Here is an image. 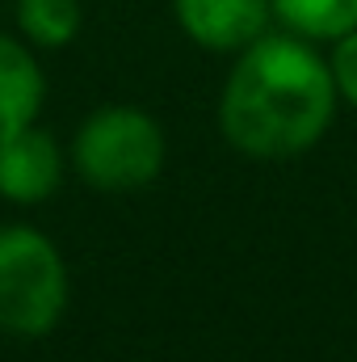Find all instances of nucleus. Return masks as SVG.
Here are the masks:
<instances>
[{
	"label": "nucleus",
	"instance_id": "obj_1",
	"mask_svg": "<svg viewBox=\"0 0 357 362\" xmlns=\"http://www.w3.org/2000/svg\"><path fill=\"white\" fill-rule=\"evenodd\" d=\"M328 59L298 34H261L236 51L219 97L223 139L253 160H290L324 139L337 114Z\"/></svg>",
	"mask_w": 357,
	"mask_h": 362
},
{
	"label": "nucleus",
	"instance_id": "obj_2",
	"mask_svg": "<svg viewBox=\"0 0 357 362\" xmlns=\"http://www.w3.org/2000/svg\"><path fill=\"white\" fill-rule=\"evenodd\" d=\"M72 165L92 189H143L164 169V131L139 105H101L72 139Z\"/></svg>",
	"mask_w": 357,
	"mask_h": 362
},
{
	"label": "nucleus",
	"instance_id": "obj_3",
	"mask_svg": "<svg viewBox=\"0 0 357 362\" xmlns=\"http://www.w3.org/2000/svg\"><path fill=\"white\" fill-rule=\"evenodd\" d=\"M68 266L51 236L25 223L0 228V329L13 337H42L63 320Z\"/></svg>",
	"mask_w": 357,
	"mask_h": 362
},
{
	"label": "nucleus",
	"instance_id": "obj_4",
	"mask_svg": "<svg viewBox=\"0 0 357 362\" xmlns=\"http://www.w3.org/2000/svg\"><path fill=\"white\" fill-rule=\"evenodd\" d=\"M63 181V152L51 131L38 122H25L8 135H0V198L17 206L47 202Z\"/></svg>",
	"mask_w": 357,
	"mask_h": 362
},
{
	"label": "nucleus",
	"instance_id": "obj_5",
	"mask_svg": "<svg viewBox=\"0 0 357 362\" xmlns=\"http://www.w3.org/2000/svg\"><path fill=\"white\" fill-rule=\"evenodd\" d=\"M177 25L206 51H244L269 30V0H173Z\"/></svg>",
	"mask_w": 357,
	"mask_h": 362
},
{
	"label": "nucleus",
	"instance_id": "obj_6",
	"mask_svg": "<svg viewBox=\"0 0 357 362\" xmlns=\"http://www.w3.org/2000/svg\"><path fill=\"white\" fill-rule=\"evenodd\" d=\"M47 101V81L30 47L0 34V135L38 122V110Z\"/></svg>",
	"mask_w": 357,
	"mask_h": 362
},
{
	"label": "nucleus",
	"instance_id": "obj_7",
	"mask_svg": "<svg viewBox=\"0 0 357 362\" xmlns=\"http://www.w3.org/2000/svg\"><path fill=\"white\" fill-rule=\"evenodd\" d=\"M273 17L307 38V42H337L341 34L357 30V0H269Z\"/></svg>",
	"mask_w": 357,
	"mask_h": 362
},
{
	"label": "nucleus",
	"instance_id": "obj_8",
	"mask_svg": "<svg viewBox=\"0 0 357 362\" xmlns=\"http://www.w3.org/2000/svg\"><path fill=\"white\" fill-rule=\"evenodd\" d=\"M17 25L34 47L59 51L80 34L85 8L80 0H17Z\"/></svg>",
	"mask_w": 357,
	"mask_h": 362
},
{
	"label": "nucleus",
	"instance_id": "obj_9",
	"mask_svg": "<svg viewBox=\"0 0 357 362\" xmlns=\"http://www.w3.org/2000/svg\"><path fill=\"white\" fill-rule=\"evenodd\" d=\"M328 68H332V81H337V93L357 105V30L341 34L332 42V55H328Z\"/></svg>",
	"mask_w": 357,
	"mask_h": 362
}]
</instances>
